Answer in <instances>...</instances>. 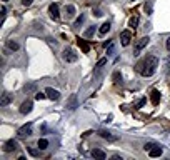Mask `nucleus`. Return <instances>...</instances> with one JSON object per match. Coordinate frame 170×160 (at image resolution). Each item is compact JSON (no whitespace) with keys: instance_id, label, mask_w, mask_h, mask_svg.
<instances>
[{"instance_id":"1","label":"nucleus","mask_w":170,"mask_h":160,"mask_svg":"<svg viewBox=\"0 0 170 160\" xmlns=\"http://www.w3.org/2000/svg\"><path fill=\"white\" fill-rule=\"evenodd\" d=\"M142 65V70H140V73H142L143 77H152L153 73H155V70H157V67H159V60H157V57H153V55H150V57H147V60H145L143 64H140Z\"/></svg>"},{"instance_id":"2","label":"nucleus","mask_w":170,"mask_h":160,"mask_svg":"<svg viewBox=\"0 0 170 160\" xmlns=\"http://www.w3.org/2000/svg\"><path fill=\"white\" fill-rule=\"evenodd\" d=\"M77 59H78V55L72 50V48H67V50H64V60H65V62L73 64V62H77Z\"/></svg>"},{"instance_id":"3","label":"nucleus","mask_w":170,"mask_h":160,"mask_svg":"<svg viewBox=\"0 0 170 160\" xmlns=\"http://www.w3.org/2000/svg\"><path fill=\"white\" fill-rule=\"evenodd\" d=\"M148 40H150V39H148V37H142V39H140L139 42L135 43V48H134V55H139V53H140V50H142L143 47H147V45H148Z\"/></svg>"},{"instance_id":"4","label":"nucleus","mask_w":170,"mask_h":160,"mask_svg":"<svg viewBox=\"0 0 170 160\" xmlns=\"http://www.w3.org/2000/svg\"><path fill=\"white\" fill-rule=\"evenodd\" d=\"M67 107L68 110H75L77 107H78V98H77V93H72V95H70V98L67 100Z\"/></svg>"},{"instance_id":"5","label":"nucleus","mask_w":170,"mask_h":160,"mask_svg":"<svg viewBox=\"0 0 170 160\" xmlns=\"http://www.w3.org/2000/svg\"><path fill=\"white\" fill-rule=\"evenodd\" d=\"M32 107H34V102H32V100H25L22 105H20V113H23V115L30 113L32 112Z\"/></svg>"},{"instance_id":"6","label":"nucleus","mask_w":170,"mask_h":160,"mask_svg":"<svg viewBox=\"0 0 170 160\" xmlns=\"http://www.w3.org/2000/svg\"><path fill=\"white\" fill-rule=\"evenodd\" d=\"M45 93H47V98H50V100H59L60 98V93H59V90H55V88H52V87H48V88H45Z\"/></svg>"},{"instance_id":"7","label":"nucleus","mask_w":170,"mask_h":160,"mask_svg":"<svg viewBox=\"0 0 170 160\" xmlns=\"http://www.w3.org/2000/svg\"><path fill=\"white\" fill-rule=\"evenodd\" d=\"M120 40H122L123 47H127V45L130 43V40H132V32L130 30H123L122 34H120Z\"/></svg>"},{"instance_id":"8","label":"nucleus","mask_w":170,"mask_h":160,"mask_svg":"<svg viewBox=\"0 0 170 160\" xmlns=\"http://www.w3.org/2000/svg\"><path fill=\"white\" fill-rule=\"evenodd\" d=\"M17 133L20 135V137H27V135H32V124H27V125L20 127Z\"/></svg>"},{"instance_id":"9","label":"nucleus","mask_w":170,"mask_h":160,"mask_svg":"<svg viewBox=\"0 0 170 160\" xmlns=\"http://www.w3.org/2000/svg\"><path fill=\"white\" fill-rule=\"evenodd\" d=\"M48 12H50V17H52L53 20H59L60 14H59V5H57V3H52L50 9H48Z\"/></svg>"},{"instance_id":"10","label":"nucleus","mask_w":170,"mask_h":160,"mask_svg":"<svg viewBox=\"0 0 170 160\" xmlns=\"http://www.w3.org/2000/svg\"><path fill=\"white\" fill-rule=\"evenodd\" d=\"M162 152H164V149L159 147V145H155V147H152V149L148 150V155H150V157H160Z\"/></svg>"},{"instance_id":"11","label":"nucleus","mask_w":170,"mask_h":160,"mask_svg":"<svg viewBox=\"0 0 170 160\" xmlns=\"http://www.w3.org/2000/svg\"><path fill=\"white\" fill-rule=\"evenodd\" d=\"M92 157H93V158H98V160H103L107 155H105V152L100 150V149H93V150H92Z\"/></svg>"},{"instance_id":"12","label":"nucleus","mask_w":170,"mask_h":160,"mask_svg":"<svg viewBox=\"0 0 170 160\" xmlns=\"http://www.w3.org/2000/svg\"><path fill=\"white\" fill-rule=\"evenodd\" d=\"M98 135L100 137H103V138H107V140H110V142H115L117 140V137H114L110 132H107V130H98Z\"/></svg>"},{"instance_id":"13","label":"nucleus","mask_w":170,"mask_h":160,"mask_svg":"<svg viewBox=\"0 0 170 160\" xmlns=\"http://www.w3.org/2000/svg\"><path fill=\"white\" fill-rule=\"evenodd\" d=\"M15 149H17V142H15V140H9L5 145H3V150H5V152H14Z\"/></svg>"},{"instance_id":"14","label":"nucleus","mask_w":170,"mask_h":160,"mask_svg":"<svg viewBox=\"0 0 170 160\" xmlns=\"http://www.w3.org/2000/svg\"><path fill=\"white\" fill-rule=\"evenodd\" d=\"M107 64V59H100L98 60V64L95 65V70H93V75H98V73H100V70L103 68V65Z\"/></svg>"},{"instance_id":"15","label":"nucleus","mask_w":170,"mask_h":160,"mask_svg":"<svg viewBox=\"0 0 170 160\" xmlns=\"http://www.w3.org/2000/svg\"><path fill=\"white\" fill-rule=\"evenodd\" d=\"M150 97H152V104L153 105H157L160 102V92H159V90H152Z\"/></svg>"},{"instance_id":"16","label":"nucleus","mask_w":170,"mask_h":160,"mask_svg":"<svg viewBox=\"0 0 170 160\" xmlns=\"http://www.w3.org/2000/svg\"><path fill=\"white\" fill-rule=\"evenodd\" d=\"M105 48H107V55H109V57L115 55V43L114 42H109L105 45Z\"/></svg>"},{"instance_id":"17","label":"nucleus","mask_w":170,"mask_h":160,"mask_svg":"<svg viewBox=\"0 0 170 160\" xmlns=\"http://www.w3.org/2000/svg\"><path fill=\"white\" fill-rule=\"evenodd\" d=\"M19 47H20V45L15 42V40H9V42H7V48H9V50H12V52H17Z\"/></svg>"},{"instance_id":"18","label":"nucleus","mask_w":170,"mask_h":160,"mask_svg":"<svg viewBox=\"0 0 170 160\" xmlns=\"http://www.w3.org/2000/svg\"><path fill=\"white\" fill-rule=\"evenodd\" d=\"M10 100H12V97L9 95V93H2V100H0V105L2 107H7L10 104Z\"/></svg>"},{"instance_id":"19","label":"nucleus","mask_w":170,"mask_h":160,"mask_svg":"<svg viewBox=\"0 0 170 160\" xmlns=\"http://www.w3.org/2000/svg\"><path fill=\"white\" fill-rule=\"evenodd\" d=\"M109 30H110V23H109V22H105V23H103V25L100 27V30H98V34H100V35L103 37V35H105V34H107V32H109Z\"/></svg>"},{"instance_id":"20","label":"nucleus","mask_w":170,"mask_h":160,"mask_svg":"<svg viewBox=\"0 0 170 160\" xmlns=\"http://www.w3.org/2000/svg\"><path fill=\"white\" fill-rule=\"evenodd\" d=\"M37 145H39V149H40V150H45V149L48 147V140H47V138H40Z\"/></svg>"},{"instance_id":"21","label":"nucleus","mask_w":170,"mask_h":160,"mask_svg":"<svg viewBox=\"0 0 170 160\" xmlns=\"http://www.w3.org/2000/svg\"><path fill=\"white\" fill-rule=\"evenodd\" d=\"M78 45H80V48H82V50H84L85 53L90 52V47H89V43H87L85 40H78Z\"/></svg>"},{"instance_id":"22","label":"nucleus","mask_w":170,"mask_h":160,"mask_svg":"<svg viewBox=\"0 0 170 160\" xmlns=\"http://www.w3.org/2000/svg\"><path fill=\"white\" fill-rule=\"evenodd\" d=\"M93 34H95V27H90V28H87V30H85L84 37H85V39H90V37H92Z\"/></svg>"},{"instance_id":"23","label":"nucleus","mask_w":170,"mask_h":160,"mask_svg":"<svg viewBox=\"0 0 170 160\" xmlns=\"http://www.w3.org/2000/svg\"><path fill=\"white\" fill-rule=\"evenodd\" d=\"M27 150H28V154H30L32 157H39V155H40V149L37 150V149H32V147H28Z\"/></svg>"},{"instance_id":"24","label":"nucleus","mask_w":170,"mask_h":160,"mask_svg":"<svg viewBox=\"0 0 170 160\" xmlns=\"http://www.w3.org/2000/svg\"><path fill=\"white\" fill-rule=\"evenodd\" d=\"M73 15H75V7L67 5V17H73Z\"/></svg>"},{"instance_id":"25","label":"nucleus","mask_w":170,"mask_h":160,"mask_svg":"<svg viewBox=\"0 0 170 160\" xmlns=\"http://www.w3.org/2000/svg\"><path fill=\"white\" fill-rule=\"evenodd\" d=\"M84 20H85V15H84V14H80V17L75 20V23H73V25H75V27H80L82 23H84Z\"/></svg>"},{"instance_id":"26","label":"nucleus","mask_w":170,"mask_h":160,"mask_svg":"<svg viewBox=\"0 0 170 160\" xmlns=\"http://www.w3.org/2000/svg\"><path fill=\"white\" fill-rule=\"evenodd\" d=\"M145 104H147V98H140V100L137 102V105H135V107H137V109H142Z\"/></svg>"},{"instance_id":"27","label":"nucleus","mask_w":170,"mask_h":160,"mask_svg":"<svg viewBox=\"0 0 170 160\" xmlns=\"http://www.w3.org/2000/svg\"><path fill=\"white\" fill-rule=\"evenodd\" d=\"M137 25H139V17H132L130 18V27H137Z\"/></svg>"},{"instance_id":"28","label":"nucleus","mask_w":170,"mask_h":160,"mask_svg":"<svg viewBox=\"0 0 170 160\" xmlns=\"http://www.w3.org/2000/svg\"><path fill=\"white\" fill-rule=\"evenodd\" d=\"M45 97H47V93H42V92H37V93H35V98H37V100H44Z\"/></svg>"},{"instance_id":"29","label":"nucleus","mask_w":170,"mask_h":160,"mask_svg":"<svg viewBox=\"0 0 170 160\" xmlns=\"http://www.w3.org/2000/svg\"><path fill=\"white\" fill-rule=\"evenodd\" d=\"M152 147H155V143H152V142H150V143H145V147H143V149H145V150H150Z\"/></svg>"},{"instance_id":"30","label":"nucleus","mask_w":170,"mask_h":160,"mask_svg":"<svg viewBox=\"0 0 170 160\" xmlns=\"http://www.w3.org/2000/svg\"><path fill=\"white\" fill-rule=\"evenodd\" d=\"M32 2H34V0H22V3L25 7H28V5H32Z\"/></svg>"},{"instance_id":"31","label":"nucleus","mask_w":170,"mask_h":160,"mask_svg":"<svg viewBox=\"0 0 170 160\" xmlns=\"http://www.w3.org/2000/svg\"><path fill=\"white\" fill-rule=\"evenodd\" d=\"M0 12H2V17L5 18V15H7V9H5L3 5H2V9H0Z\"/></svg>"},{"instance_id":"32","label":"nucleus","mask_w":170,"mask_h":160,"mask_svg":"<svg viewBox=\"0 0 170 160\" xmlns=\"http://www.w3.org/2000/svg\"><path fill=\"white\" fill-rule=\"evenodd\" d=\"M112 160H122V157H118V155H114V157H112Z\"/></svg>"},{"instance_id":"33","label":"nucleus","mask_w":170,"mask_h":160,"mask_svg":"<svg viewBox=\"0 0 170 160\" xmlns=\"http://www.w3.org/2000/svg\"><path fill=\"white\" fill-rule=\"evenodd\" d=\"M165 45H167V50H170V39H167V43Z\"/></svg>"},{"instance_id":"34","label":"nucleus","mask_w":170,"mask_h":160,"mask_svg":"<svg viewBox=\"0 0 170 160\" xmlns=\"http://www.w3.org/2000/svg\"><path fill=\"white\" fill-rule=\"evenodd\" d=\"M2 2H9V0H2Z\"/></svg>"}]
</instances>
